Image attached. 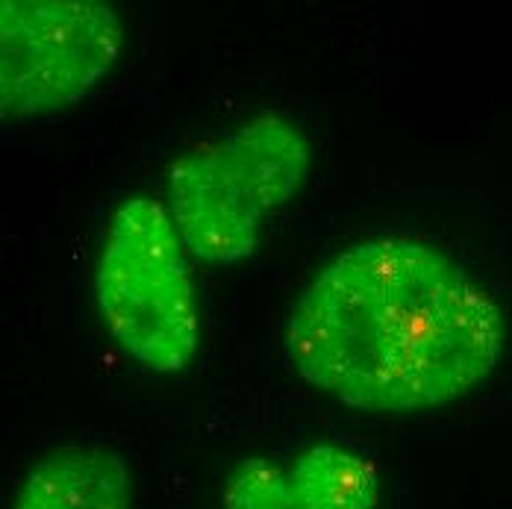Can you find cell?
Returning a JSON list of instances; mask_svg holds the SVG:
<instances>
[{
	"instance_id": "obj_1",
	"label": "cell",
	"mask_w": 512,
	"mask_h": 509,
	"mask_svg": "<svg viewBox=\"0 0 512 509\" xmlns=\"http://www.w3.org/2000/svg\"><path fill=\"white\" fill-rule=\"evenodd\" d=\"M501 306L442 251L368 239L301 292L286 354L309 386L362 412H415L477 389L504 354Z\"/></svg>"
},
{
	"instance_id": "obj_7",
	"label": "cell",
	"mask_w": 512,
	"mask_h": 509,
	"mask_svg": "<svg viewBox=\"0 0 512 509\" xmlns=\"http://www.w3.org/2000/svg\"><path fill=\"white\" fill-rule=\"evenodd\" d=\"M227 509H301L292 474L268 459H242L224 486Z\"/></svg>"
},
{
	"instance_id": "obj_2",
	"label": "cell",
	"mask_w": 512,
	"mask_h": 509,
	"mask_svg": "<svg viewBox=\"0 0 512 509\" xmlns=\"http://www.w3.org/2000/svg\"><path fill=\"white\" fill-rule=\"evenodd\" d=\"M309 162L304 130L277 112L180 156L168 171V212L183 245L224 265L251 256L262 218L301 189Z\"/></svg>"
},
{
	"instance_id": "obj_6",
	"label": "cell",
	"mask_w": 512,
	"mask_h": 509,
	"mask_svg": "<svg viewBox=\"0 0 512 509\" xmlns=\"http://www.w3.org/2000/svg\"><path fill=\"white\" fill-rule=\"evenodd\" d=\"M301 509H374L380 501L377 468L339 445H312L292 468Z\"/></svg>"
},
{
	"instance_id": "obj_5",
	"label": "cell",
	"mask_w": 512,
	"mask_h": 509,
	"mask_svg": "<svg viewBox=\"0 0 512 509\" xmlns=\"http://www.w3.org/2000/svg\"><path fill=\"white\" fill-rule=\"evenodd\" d=\"M12 509H133V474L109 448L65 445L30 468Z\"/></svg>"
},
{
	"instance_id": "obj_4",
	"label": "cell",
	"mask_w": 512,
	"mask_h": 509,
	"mask_svg": "<svg viewBox=\"0 0 512 509\" xmlns=\"http://www.w3.org/2000/svg\"><path fill=\"white\" fill-rule=\"evenodd\" d=\"M124 45L121 18L92 0H3L0 112L33 118L89 95Z\"/></svg>"
},
{
	"instance_id": "obj_3",
	"label": "cell",
	"mask_w": 512,
	"mask_h": 509,
	"mask_svg": "<svg viewBox=\"0 0 512 509\" xmlns=\"http://www.w3.org/2000/svg\"><path fill=\"white\" fill-rule=\"evenodd\" d=\"M171 212L130 198L112 212L95 295L115 342L142 365L174 374L198 351V295Z\"/></svg>"
}]
</instances>
